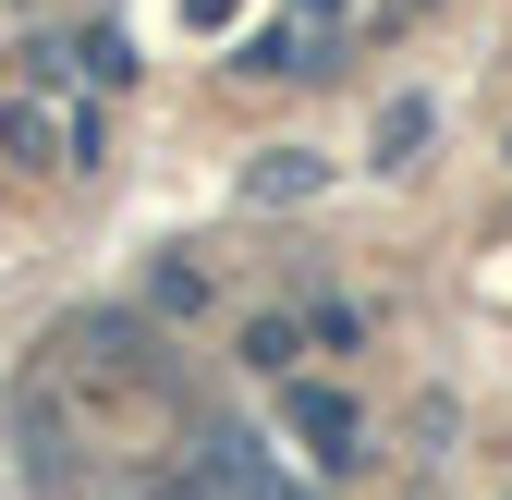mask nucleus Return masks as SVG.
Instances as JSON below:
<instances>
[{
  "instance_id": "2",
  "label": "nucleus",
  "mask_w": 512,
  "mask_h": 500,
  "mask_svg": "<svg viewBox=\"0 0 512 500\" xmlns=\"http://www.w3.org/2000/svg\"><path fill=\"white\" fill-rule=\"evenodd\" d=\"M244 196H256V208H281V196H317V159H269V171L244 183Z\"/></svg>"
},
{
  "instance_id": "1",
  "label": "nucleus",
  "mask_w": 512,
  "mask_h": 500,
  "mask_svg": "<svg viewBox=\"0 0 512 500\" xmlns=\"http://www.w3.org/2000/svg\"><path fill=\"white\" fill-rule=\"evenodd\" d=\"M293 440H317V452L342 464V452H354V403H342V391H293Z\"/></svg>"
},
{
  "instance_id": "3",
  "label": "nucleus",
  "mask_w": 512,
  "mask_h": 500,
  "mask_svg": "<svg viewBox=\"0 0 512 500\" xmlns=\"http://www.w3.org/2000/svg\"><path fill=\"white\" fill-rule=\"evenodd\" d=\"M196 25H232V0H196Z\"/></svg>"
}]
</instances>
